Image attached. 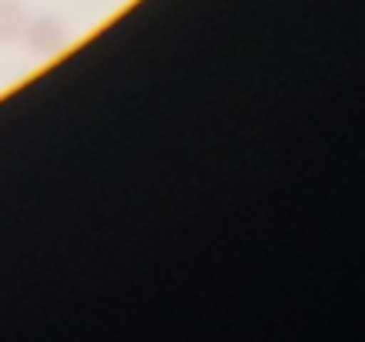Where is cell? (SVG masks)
<instances>
[{
    "label": "cell",
    "mask_w": 365,
    "mask_h": 342,
    "mask_svg": "<svg viewBox=\"0 0 365 342\" xmlns=\"http://www.w3.org/2000/svg\"><path fill=\"white\" fill-rule=\"evenodd\" d=\"M64 41H67V34L57 17H34L24 27V44H27V51L34 57H54L64 47Z\"/></svg>",
    "instance_id": "6da1fadb"
},
{
    "label": "cell",
    "mask_w": 365,
    "mask_h": 342,
    "mask_svg": "<svg viewBox=\"0 0 365 342\" xmlns=\"http://www.w3.org/2000/svg\"><path fill=\"white\" fill-rule=\"evenodd\" d=\"M27 27V14L17 0H0V44L21 41Z\"/></svg>",
    "instance_id": "7a4b0ae2"
}]
</instances>
